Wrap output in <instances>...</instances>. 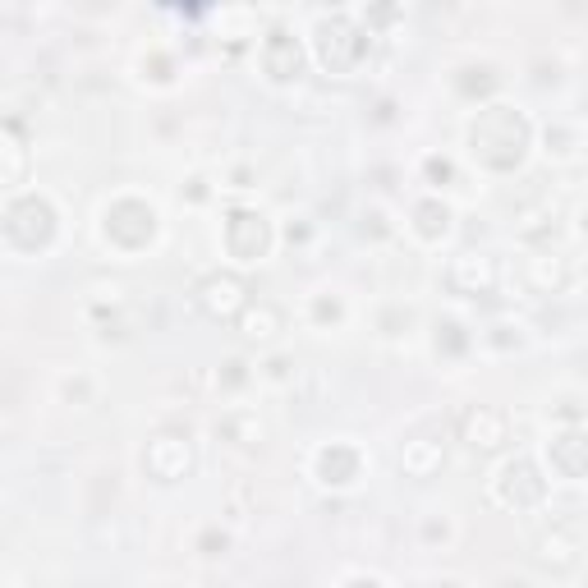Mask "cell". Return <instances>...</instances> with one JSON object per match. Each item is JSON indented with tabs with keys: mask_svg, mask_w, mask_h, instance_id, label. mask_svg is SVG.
Masks as SVG:
<instances>
[{
	"mask_svg": "<svg viewBox=\"0 0 588 588\" xmlns=\"http://www.w3.org/2000/svg\"><path fill=\"white\" fill-rule=\"evenodd\" d=\"M469 147H474V157L487 170H515L524 147H529V125L510 106H487V111H478L474 129H469Z\"/></svg>",
	"mask_w": 588,
	"mask_h": 588,
	"instance_id": "obj_1",
	"label": "cell"
},
{
	"mask_svg": "<svg viewBox=\"0 0 588 588\" xmlns=\"http://www.w3.org/2000/svg\"><path fill=\"white\" fill-rule=\"evenodd\" d=\"M5 235H10L19 249H46L51 235H56V212H51V203L37 198V193L19 198V203L5 212Z\"/></svg>",
	"mask_w": 588,
	"mask_h": 588,
	"instance_id": "obj_2",
	"label": "cell"
},
{
	"mask_svg": "<svg viewBox=\"0 0 588 588\" xmlns=\"http://www.w3.org/2000/svg\"><path fill=\"white\" fill-rule=\"evenodd\" d=\"M152 230H157V216H152L147 203H138V198H125V203H115L106 212V235L120 249H143L147 239H152Z\"/></svg>",
	"mask_w": 588,
	"mask_h": 588,
	"instance_id": "obj_3",
	"label": "cell"
},
{
	"mask_svg": "<svg viewBox=\"0 0 588 588\" xmlns=\"http://www.w3.org/2000/svg\"><path fill=\"white\" fill-rule=\"evenodd\" d=\"M317 56H322L327 69H350L363 56L359 28L350 19H340V14L336 19H322V28H317Z\"/></svg>",
	"mask_w": 588,
	"mask_h": 588,
	"instance_id": "obj_4",
	"label": "cell"
},
{
	"mask_svg": "<svg viewBox=\"0 0 588 588\" xmlns=\"http://www.w3.org/2000/svg\"><path fill=\"white\" fill-rule=\"evenodd\" d=\"M244 281L230 272H212L203 276V285H198V304H203L207 317H216V322H226V317H239L244 308H249V299H244Z\"/></svg>",
	"mask_w": 588,
	"mask_h": 588,
	"instance_id": "obj_5",
	"label": "cell"
},
{
	"mask_svg": "<svg viewBox=\"0 0 588 588\" xmlns=\"http://www.w3.org/2000/svg\"><path fill=\"white\" fill-rule=\"evenodd\" d=\"M143 464H147V474L161 478V483H175V478L189 474V441L175 437V432H161V437L147 441V451H143Z\"/></svg>",
	"mask_w": 588,
	"mask_h": 588,
	"instance_id": "obj_6",
	"label": "cell"
},
{
	"mask_svg": "<svg viewBox=\"0 0 588 588\" xmlns=\"http://www.w3.org/2000/svg\"><path fill=\"white\" fill-rule=\"evenodd\" d=\"M543 492H547V483L538 478V469H533L529 460H510L506 469H501V478H497V497L506 501V506H515V510L538 506Z\"/></svg>",
	"mask_w": 588,
	"mask_h": 588,
	"instance_id": "obj_7",
	"label": "cell"
},
{
	"mask_svg": "<svg viewBox=\"0 0 588 588\" xmlns=\"http://www.w3.org/2000/svg\"><path fill=\"white\" fill-rule=\"evenodd\" d=\"M267 221L258 212H230L226 216V249L235 253L239 262H253L267 253Z\"/></svg>",
	"mask_w": 588,
	"mask_h": 588,
	"instance_id": "obj_8",
	"label": "cell"
},
{
	"mask_svg": "<svg viewBox=\"0 0 588 588\" xmlns=\"http://www.w3.org/2000/svg\"><path fill=\"white\" fill-rule=\"evenodd\" d=\"M460 441H469L474 451H501L506 446V419H501L497 409L487 405H469L460 414Z\"/></svg>",
	"mask_w": 588,
	"mask_h": 588,
	"instance_id": "obj_9",
	"label": "cell"
},
{
	"mask_svg": "<svg viewBox=\"0 0 588 588\" xmlns=\"http://www.w3.org/2000/svg\"><path fill=\"white\" fill-rule=\"evenodd\" d=\"M533 561H538L543 570H552V575L575 570L579 566V529L575 524H556L552 533H543L538 547H533Z\"/></svg>",
	"mask_w": 588,
	"mask_h": 588,
	"instance_id": "obj_10",
	"label": "cell"
},
{
	"mask_svg": "<svg viewBox=\"0 0 588 588\" xmlns=\"http://www.w3.org/2000/svg\"><path fill=\"white\" fill-rule=\"evenodd\" d=\"M262 65H267V74H272L276 83H290V79H299V69H304V51H299V42H294L285 28H272V33H267V46H262Z\"/></svg>",
	"mask_w": 588,
	"mask_h": 588,
	"instance_id": "obj_11",
	"label": "cell"
},
{
	"mask_svg": "<svg viewBox=\"0 0 588 588\" xmlns=\"http://www.w3.org/2000/svg\"><path fill=\"white\" fill-rule=\"evenodd\" d=\"M451 285L460 294H487L497 285V262L487 258V253H460L451 262Z\"/></svg>",
	"mask_w": 588,
	"mask_h": 588,
	"instance_id": "obj_12",
	"label": "cell"
},
{
	"mask_svg": "<svg viewBox=\"0 0 588 588\" xmlns=\"http://www.w3.org/2000/svg\"><path fill=\"white\" fill-rule=\"evenodd\" d=\"M317 478L331 487L354 483V478H359V451H354V446H340V441L327 446V451L317 455Z\"/></svg>",
	"mask_w": 588,
	"mask_h": 588,
	"instance_id": "obj_13",
	"label": "cell"
},
{
	"mask_svg": "<svg viewBox=\"0 0 588 588\" xmlns=\"http://www.w3.org/2000/svg\"><path fill=\"white\" fill-rule=\"evenodd\" d=\"M552 464L566 478H584V469H588V437H584V432H579V428L561 432V437L552 441Z\"/></svg>",
	"mask_w": 588,
	"mask_h": 588,
	"instance_id": "obj_14",
	"label": "cell"
},
{
	"mask_svg": "<svg viewBox=\"0 0 588 588\" xmlns=\"http://www.w3.org/2000/svg\"><path fill=\"white\" fill-rule=\"evenodd\" d=\"M400 464H405L414 478H428L441 469V441L432 437H409L405 446H400Z\"/></svg>",
	"mask_w": 588,
	"mask_h": 588,
	"instance_id": "obj_15",
	"label": "cell"
},
{
	"mask_svg": "<svg viewBox=\"0 0 588 588\" xmlns=\"http://www.w3.org/2000/svg\"><path fill=\"white\" fill-rule=\"evenodd\" d=\"M239 331H244V336L249 340H272L276 331H281V313H276L272 304H258V308H244V313H239Z\"/></svg>",
	"mask_w": 588,
	"mask_h": 588,
	"instance_id": "obj_16",
	"label": "cell"
},
{
	"mask_svg": "<svg viewBox=\"0 0 588 588\" xmlns=\"http://www.w3.org/2000/svg\"><path fill=\"white\" fill-rule=\"evenodd\" d=\"M414 221H419V235L423 239H441V235H446V226H451V212H446L437 198H428V203L414 207Z\"/></svg>",
	"mask_w": 588,
	"mask_h": 588,
	"instance_id": "obj_17",
	"label": "cell"
},
{
	"mask_svg": "<svg viewBox=\"0 0 588 588\" xmlns=\"http://www.w3.org/2000/svg\"><path fill=\"white\" fill-rule=\"evenodd\" d=\"M437 350L451 354V359H460V354L469 350V336H464L460 322H441V327H437Z\"/></svg>",
	"mask_w": 588,
	"mask_h": 588,
	"instance_id": "obj_18",
	"label": "cell"
},
{
	"mask_svg": "<svg viewBox=\"0 0 588 588\" xmlns=\"http://www.w3.org/2000/svg\"><path fill=\"white\" fill-rule=\"evenodd\" d=\"M226 432L235 441H244V446H253V441H262V423L249 419V414H230L226 419Z\"/></svg>",
	"mask_w": 588,
	"mask_h": 588,
	"instance_id": "obj_19",
	"label": "cell"
},
{
	"mask_svg": "<svg viewBox=\"0 0 588 588\" xmlns=\"http://www.w3.org/2000/svg\"><path fill=\"white\" fill-rule=\"evenodd\" d=\"M566 281H570V262H566V258H552V267H547V262L538 267V285H543V290L556 294Z\"/></svg>",
	"mask_w": 588,
	"mask_h": 588,
	"instance_id": "obj_20",
	"label": "cell"
},
{
	"mask_svg": "<svg viewBox=\"0 0 588 588\" xmlns=\"http://www.w3.org/2000/svg\"><path fill=\"white\" fill-rule=\"evenodd\" d=\"M492 69H464V79H460V92H469V97H474V92H492Z\"/></svg>",
	"mask_w": 588,
	"mask_h": 588,
	"instance_id": "obj_21",
	"label": "cell"
},
{
	"mask_svg": "<svg viewBox=\"0 0 588 588\" xmlns=\"http://www.w3.org/2000/svg\"><path fill=\"white\" fill-rule=\"evenodd\" d=\"M423 170H428L432 184H446V180H451V161H446V157H428V161H423Z\"/></svg>",
	"mask_w": 588,
	"mask_h": 588,
	"instance_id": "obj_22",
	"label": "cell"
},
{
	"mask_svg": "<svg viewBox=\"0 0 588 588\" xmlns=\"http://www.w3.org/2000/svg\"><path fill=\"white\" fill-rule=\"evenodd\" d=\"M313 313H317V322H336V317H340V304H336V299H317Z\"/></svg>",
	"mask_w": 588,
	"mask_h": 588,
	"instance_id": "obj_23",
	"label": "cell"
},
{
	"mask_svg": "<svg viewBox=\"0 0 588 588\" xmlns=\"http://www.w3.org/2000/svg\"><path fill=\"white\" fill-rule=\"evenodd\" d=\"M239 382H244V363L230 359V363H226V386H239Z\"/></svg>",
	"mask_w": 588,
	"mask_h": 588,
	"instance_id": "obj_24",
	"label": "cell"
},
{
	"mask_svg": "<svg viewBox=\"0 0 588 588\" xmlns=\"http://www.w3.org/2000/svg\"><path fill=\"white\" fill-rule=\"evenodd\" d=\"M350 588H382V584H377V579H354Z\"/></svg>",
	"mask_w": 588,
	"mask_h": 588,
	"instance_id": "obj_25",
	"label": "cell"
}]
</instances>
